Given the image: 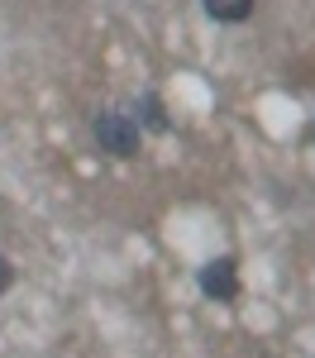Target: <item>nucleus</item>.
Segmentation results:
<instances>
[{"label":"nucleus","mask_w":315,"mask_h":358,"mask_svg":"<svg viewBox=\"0 0 315 358\" xmlns=\"http://www.w3.org/2000/svg\"><path fill=\"white\" fill-rule=\"evenodd\" d=\"M91 138H96L101 153H110V158H134L139 143H143V129H139V120L124 115V110H96Z\"/></svg>","instance_id":"nucleus-1"},{"label":"nucleus","mask_w":315,"mask_h":358,"mask_svg":"<svg viewBox=\"0 0 315 358\" xmlns=\"http://www.w3.org/2000/svg\"><path fill=\"white\" fill-rule=\"evenodd\" d=\"M196 287L210 301H234V296H239V263H234V258H210L196 273Z\"/></svg>","instance_id":"nucleus-2"},{"label":"nucleus","mask_w":315,"mask_h":358,"mask_svg":"<svg viewBox=\"0 0 315 358\" xmlns=\"http://www.w3.org/2000/svg\"><path fill=\"white\" fill-rule=\"evenodd\" d=\"M134 115H139V129H153V134H168V129H172L168 106H163L158 91H143L139 101H134Z\"/></svg>","instance_id":"nucleus-3"},{"label":"nucleus","mask_w":315,"mask_h":358,"mask_svg":"<svg viewBox=\"0 0 315 358\" xmlns=\"http://www.w3.org/2000/svg\"><path fill=\"white\" fill-rule=\"evenodd\" d=\"M200 10L215 20V24H244L254 15V0H200Z\"/></svg>","instance_id":"nucleus-4"},{"label":"nucleus","mask_w":315,"mask_h":358,"mask_svg":"<svg viewBox=\"0 0 315 358\" xmlns=\"http://www.w3.org/2000/svg\"><path fill=\"white\" fill-rule=\"evenodd\" d=\"M10 287H15V263H10V258L0 253V296H5Z\"/></svg>","instance_id":"nucleus-5"}]
</instances>
